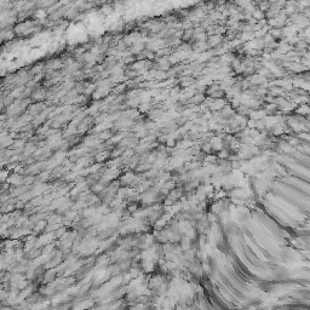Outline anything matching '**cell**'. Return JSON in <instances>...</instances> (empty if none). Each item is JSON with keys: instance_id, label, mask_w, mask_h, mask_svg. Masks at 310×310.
Instances as JSON below:
<instances>
[{"instance_id": "cell-1", "label": "cell", "mask_w": 310, "mask_h": 310, "mask_svg": "<svg viewBox=\"0 0 310 310\" xmlns=\"http://www.w3.org/2000/svg\"><path fill=\"white\" fill-rule=\"evenodd\" d=\"M1 310H15L11 307H1Z\"/></svg>"}]
</instances>
